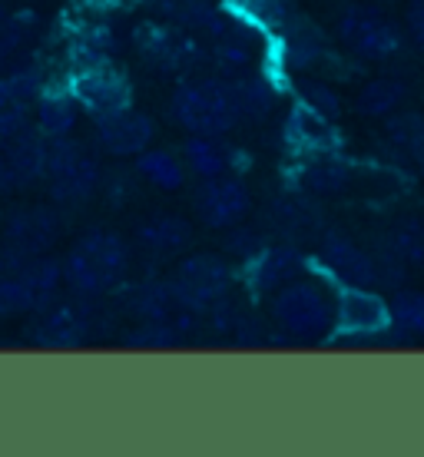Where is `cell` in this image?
I'll use <instances>...</instances> for the list:
<instances>
[{
  "instance_id": "35",
  "label": "cell",
  "mask_w": 424,
  "mask_h": 457,
  "mask_svg": "<svg viewBox=\"0 0 424 457\" xmlns=\"http://www.w3.org/2000/svg\"><path fill=\"white\" fill-rule=\"evenodd\" d=\"M404 23H408V34H412L414 44L424 46V0H412V4H408Z\"/></svg>"
},
{
  "instance_id": "26",
  "label": "cell",
  "mask_w": 424,
  "mask_h": 457,
  "mask_svg": "<svg viewBox=\"0 0 424 457\" xmlns=\"http://www.w3.org/2000/svg\"><path fill=\"white\" fill-rule=\"evenodd\" d=\"M21 255L4 249L0 259V315H21V312H34V298L27 292L21 278Z\"/></svg>"
},
{
  "instance_id": "13",
  "label": "cell",
  "mask_w": 424,
  "mask_h": 457,
  "mask_svg": "<svg viewBox=\"0 0 424 457\" xmlns=\"http://www.w3.org/2000/svg\"><path fill=\"white\" fill-rule=\"evenodd\" d=\"M57 239H60V219L54 209L46 206L17 209L7 219V226H4V249L21 255V259L44 255Z\"/></svg>"
},
{
  "instance_id": "11",
  "label": "cell",
  "mask_w": 424,
  "mask_h": 457,
  "mask_svg": "<svg viewBox=\"0 0 424 457\" xmlns=\"http://www.w3.org/2000/svg\"><path fill=\"white\" fill-rule=\"evenodd\" d=\"M319 262L325 272L342 286H375L378 282V259L362 249L345 232H325L319 242Z\"/></svg>"
},
{
  "instance_id": "18",
  "label": "cell",
  "mask_w": 424,
  "mask_h": 457,
  "mask_svg": "<svg viewBox=\"0 0 424 457\" xmlns=\"http://www.w3.org/2000/svg\"><path fill=\"white\" fill-rule=\"evenodd\" d=\"M183 162L186 170L195 172L199 179L226 176L232 170V146L222 137H193L186 139Z\"/></svg>"
},
{
  "instance_id": "12",
  "label": "cell",
  "mask_w": 424,
  "mask_h": 457,
  "mask_svg": "<svg viewBox=\"0 0 424 457\" xmlns=\"http://www.w3.org/2000/svg\"><path fill=\"white\" fill-rule=\"evenodd\" d=\"M137 44L149 67L162 70V73H183V70L195 67V57H199V46H195L193 34L183 30V27L146 23V27H139Z\"/></svg>"
},
{
  "instance_id": "30",
  "label": "cell",
  "mask_w": 424,
  "mask_h": 457,
  "mask_svg": "<svg viewBox=\"0 0 424 457\" xmlns=\"http://www.w3.org/2000/svg\"><path fill=\"white\" fill-rule=\"evenodd\" d=\"M232 87H236V100H239L242 116H249V120L269 116V110L276 104V90H272V83L265 80V77H236Z\"/></svg>"
},
{
  "instance_id": "15",
  "label": "cell",
  "mask_w": 424,
  "mask_h": 457,
  "mask_svg": "<svg viewBox=\"0 0 424 457\" xmlns=\"http://www.w3.org/2000/svg\"><path fill=\"white\" fill-rule=\"evenodd\" d=\"M302 272H305V259H302L298 245L279 242V245H262V249L255 252L253 259H249L245 278H249V286L255 292H276V288L288 286Z\"/></svg>"
},
{
  "instance_id": "23",
  "label": "cell",
  "mask_w": 424,
  "mask_h": 457,
  "mask_svg": "<svg viewBox=\"0 0 424 457\" xmlns=\"http://www.w3.org/2000/svg\"><path fill=\"white\" fill-rule=\"evenodd\" d=\"M137 172L149 186L166 189V193H176L186 183V162L170 149H143L137 156Z\"/></svg>"
},
{
  "instance_id": "33",
  "label": "cell",
  "mask_w": 424,
  "mask_h": 457,
  "mask_svg": "<svg viewBox=\"0 0 424 457\" xmlns=\"http://www.w3.org/2000/svg\"><path fill=\"white\" fill-rule=\"evenodd\" d=\"M302 104L309 106V110H315V113L328 116V120H335V116L342 113L338 93H335L332 87H325V83H305V87H302Z\"/></svg>"
},
{
  "instance_id": "29",
  "label": "cell",
  "mask_w": 424,
  "mask_h": 457,
  "mask_svg": "<svg viewBox=\"0 0 424 457\" xmlns=\"http://www.w3.org/2000/svg\"><path fill=\"white\" fill-rule=\"evenodd\" d=\"M404 96H408V90H404L402 80H371L362 87L355 104L365 116H381L385 120L404 104Z\"/></svg>"
},
{
  "instance_id": "7",
  "label": "cell",
  "mask_w": 424,
  "mask_h": 457,
  "mask_svg": "<svg viewBox=\"0 0 424 457\" xmlns=\"http://www.w3.org/2000/svg\"><path fill=\"white\" fill-rule=\"evenodd\" d=\"M335 34L355 57L362 60H388L398 46H402V34L398 27L378 13L375 7H345L335 21Z\"/></svg>"
},
{
  "instance_id": "5",
  "label": "cell",
  "mask_w": 424,
  "mask_h": 457,
  "mask_svg": "<svg viewBox=\"0 0 424 457\" xmlns=\"http://www.w3.org/2000/svg\"><path fill=\"white\" fill-rule=\"evenodd\" d=\"M46 186L50 195L60 206H77L87 203L96 186L104 179V172L96 166L93 156H87L70 137L46 139Z\"/></svg>"
},
{
  "instance_id": "17",
  "label": "cell",
  "mask_w": 424,
  "mask_h": 457,
  "mask_svg": "<svg viewBox=\"0 0 424 457\" xmlns=\"http://www.w3.org/2000/svg\"><path fill=\"white\" fill-rule=\"evenodd\" d=\"M193 239L189 222L179 216H153L137 228V242L146 255H176Z\"/></svg>"
},
{
  "instance_id": "16",
  "label": "cell",
  "mask_w": 424,
  "mask_h": 457,
  "mask_svg": "<svg viewBox=\"0 0 424 457\" xmlns=\"http://www.w3.org/2000/svg\"><path fill=\"white\" fill-rule=\"evenodd\" d=\"M4 156H7V170H11L13 189L21 186H34L37 179L46 176V137L40 129H23L13 139L4 143Z\"/></svg>"
},
{
  "instance_id": "14",
  "label": "cell",
  "mask_w": 424,
  "mask_h": 457,
  "mask_svg": "<svg viewBox=\"0 0 424 457\" xmlns=\"http://www.w3.org/2000/svg\"><path fill=\"white\" fill-rule=\"evenodd\" d=\"M87 332H90V312L87 305H73V302H63V305H46L44 315L34 321V338L40 348H77V345L87 342Z\"/></svg>"
},
{
  "instance_id": "8",
  "label": "cell",
  "mask_w": 424,
  "mask_h": 457,
  "mask_svg": "<svg viewBox=\"0 0 424 457\" xmlns=\"http://www.w3.org/2000/svg\"><path fill=\"white\" fill-rule=\"evenodd\" d=\"M335 328L352 342L385 335L391 328L388 298L371 292V286H345L335 298Z\"/></svg>"
},
{
  "instance_id": "20",
  "label": "cell",
  "mask_w": 424,
  "mask_h": 457,
  "mask_svg": "<svg viewBox=\"0 0 424 457\" xmlns=\"http://www.w3.org/2000/svg\"><path fill=\"white\" fill-rule=\"evenodd\" d=\"M286 133L295 146L312 149V153H328V149L335 146L332 120L309 110L305 104L292 110V116H288V123H286Z\"/></svg>"
},
{
  "instance_id": "3",
  "label": "cell",
  "mask_w": 424,
  "mask_h": 457,
  "mask_svg": "<svg viewBox=\"0 0 424 457\" xmlns=\"http://www.w3.org/2000/svg\"><path fill=\"white\" fill-rule=\"evenodd\" d=\"M272 295V321L292 338H319L335 325V298L319 282L292 278Z\"/></svg>"
},
{
  "instance_id": "36",
  "label": "cell",
  "mask_w": 424,
  "mask_h": 457,
  "mask_svg": "<svg viewBox=\"0 0 424 457\" xmlns=\"http://www.w3.org/2000/svg\"><path fill=\"white\" fill-rule=\"evenodd\" d=\"M13 183H11V170H7V156H4V146H0V195L11 193Z\"/></svg>"
},
{
  "instance_id": "38",
  "label": "cell",
  "mask_w": 424,
  "mask_h": 457,
  "mask_svg": "<svg viewBox=\"0 0 424 457\" xmlns=\"http://www.w3.org/2000/svg\"><path fill=\"white\" fill-rule=\"evenodd\" d=\"M412 156H414V162H418V170H421V176H424V139L418 143V149H414Z\"/></svg>"
},
{
  "instance_id": "19",
  "label": "cell",
  "mask_w": 424,
  "mask_h": 457,
  "mask_svg": "<svg viewBox=\"0 0 424 457\" xmlns=\"http://www.w3.org/2000/svg\"><path fill=\"white\" fill-rule=\"evenodd\" d=\"M381 252H388L404 269H424V219H398L385 232Z\"/></svg>"
},
{
  "instance_id": "21",
  "label": "cell",
  "mask_w": 424,
  "mask_h": 457,
  "mask_svg": "<svg viewBox=\"0 0 424 457\" xmlns=\"http://www.w3.org/2000/svg\"><path fill=\"white\" fill-rule=\"evenodd\" d=\"M179 312H183V305L172 292L170 278H153L146 286H139L137 295H133V315L139 321H166V325H172Z\"/></svg>"
},
{
  "instance_id": "1",
  "label": "cell",
  "mask_w": 424,
  "mask_h": 457,
  "mask_svg": "<svg viewBox=\"0 0 424 457\" xmlns=\"http://www.w3.org/2000/svg\"><path fill=\"white\" fill-rule=\"evenodd\" d=\"M129 272V245L110 228H90L63 255V282L77 295L96 298L113 292Z\"/></svg>"
},
{
  "instance_id": "24",
  "label": "cell",
  "mask_w": 424,
  "mask_h": 457,
  "mask_svg": "<svg viewBox=\"0 0 424 457\" xmlns=\"http://www.w3.org/2000/svg\"><path fill=\"white\" fill-rule=\"evenodd\" d=\"M77 113H80V104L70 93H40V100H37V129L46 139L70 137L73 126H77Z\"/></svg>"
},
{
  "instance_id": "27",
  "label": "cell",
  "mask_w": 424,
  "mask_h": 457,
  "mask_svg": "<svg viewBox=\"0 0 424 457\" xmlns=\"http://www.w3.org/2000/svg\"><path fill=\"white\" fill-rule=\"evenodd\" d=\"M348 179H352L348 162H342L338 156H332V153H319V156L305 166V172H302L305 189H309V193H319V195L342 193L345 186H348Z\"/></svg>"
},
{
  "instance_id": "2",
  "label": "cell",
  "mask_w": 424,
  "mask_h": 457,
  "mask_svg": "<svg viewBox=\"0 0 424 457\" xmlns=\"http://www.w3.org/2000/svg\"><path fill=\"white\" fill-rule=\"evenodd\" d=\"M172 123L189 137H226L242 120L232 80H189L170 96Z\"/></svg>"
},
{
  "instance_id": "32",
  "label": "cell",
  "mask_w": 424,
  "mask_h": 457,
  "mask_svg": "<svg viewBox=\"0 0 424 457\" xmlns=\"http://www.w3.org/2000/svg\"><path fill=\"white\" fill-rule=\"evenodd\" d=\"M388 123H385V129H388V139L395 143L398 149H404V153H414L418 149V143L424 139V116L418 113H395L385 116Z\"/></svg>"
},
{
  "instance_id": "31",
  "label": "cell",
  "mask_w": 424,
  "mask_h": 457,
  "mask_svg": "<svg viewBox=\"0 0 424 457\" xmlns=\"http://www.w3.org/2000/svg\"><path fill=\"white\" fill-rule=\"evenodd\" d=\"M391 305V328L408 335H424V295L421 292H398Z\"/></svg>"
},
{
  "instance_id": "10",
  "label": "cell",
  "mask_w": 424,
  "mask_h": 457,
  "mask_svg": "<svg viewBox=\"0 0 424 457\" xmlns=\"http://www.w3.org/2000/svg\"><path fill=\"white\" fill-rule=\"evenodd\" d=\"M93 137H96V146L110 156H139L143 149L153 146L156 123H153V116L139 113L133 106H123V110L96 116Z\"/></svg>"
},
{
  "instance_id": "34",
  "label": "cell",
  "mask_w": 424,
  "mask_h": 457,
  "mask_svg": "<svg viewBox=\"0 0 424 457\" xmlns=\"http://www.w3.org/2000/svg\"><path fill=\"white\" fill-rule=\"evenodd\" d=\"M262 245H265V242L259 239V232H253V228H242V222H239V228L232 226L229 239H226V252L239 255V259H253Z\"/></svg>"
},
{
  "instance_id": "25",
  "label": "cell",
  "mask_w": 424,
  "mask_h": 457,
  "mask_svg": "<svg viewBox=\"0 0 424 457\" xmlns=\"http://www.w3.org/2000/svg\"><path fill=\"white\" fill-rule=\"evenodd\" d=\"M219 4L249 30H279L288 17L286 0H219Z\"/></svg>"
},
{
  "instance_id": "22",
  "label": "cell",
  "mask_w": 424,
  "mask_h": 457,
  "mask_svg": "<svg viewBox=\"0 0 424 457\" xmlns=\"http://www.w3.org/2000/svg\"><path fill=\"white\" fill-rule=\"evenodd\" d=\"M286 34V63L288 67H312L315 60L325 54V37H321L319 27H312L309 21L302 17H286V23L279 27Z\"/></svg>"
},
{
  "instance_id": "4",
  "label": "cell",
  "mask_w": 424,
  "mask_h": 457,
  "mask_svg": "<svg viewBox=\"0 0 424 457\" xmlns=\"http://www.w3.org/2000/svg\"><path fill=\"white\" fill-rule=\"evenodd\" d=\"M172 292L179 298V305L195 312L199 319L222 305L232 288V269L222 255L212 252H193L172 272Z\"/></svg>"
},
{
  "instance_id": "28",
  "label": "cell",
  "mask_w": 424,
  "mask_h": 457,
  "mask_svg": "<svg viewBox=\"0 0 424 457\" xmlns=\"http://www.w3.org/2000/svg\"><path fill=\"white\" fill-rule=\"evenodd\" d=\"M272 226L286 236V239H302L315 232V209L309 199L302 195H286L272 206Z\"/></svg>"
},
{
  "instance_id": "6",
  "label": "cell",
  "mask_w": 424,
  "mask_h": 457,
  "mask_svg": "<svg viewBox=\"0 0 424 457\" xmlns=\"http://www.w3.org/2000/svg\"><path fill=\"white\" fill-rule=\"evenodd\" d=\"M83 63H77V73L70 80V96L90 110L93 116L113 113L123 106H133V90H129L127 73L116 67L110 57L83 54Z\"/></svg>"
},
{
  "instance_id": "37",
  "label": "cell",
  "mask_w": 424,
  "mask_h": 457,
  "mask_svg": "<svg viewBox=\"0 0 424 457\" xmlns=\"http://www.w3.org/2000/svg\"><path fill=\"white\" fill-rule=\"evenodd\" d=\"M11 106H17L13 104V93H11V87H7V80L0 77V113H4V110H11Z\"/></svg>"
},
{
  "instance_id": "9",
  "label": "cell",
  "mask_w": 424,
  "mask_h": 457,
  "mask_svg": "<svg viewBox=\"0 0 424 457\" xmlns=\"http://www.w3.org/2000/svg\"><path fill=\"white\" fill-rule=\"evenodd\" d=\"M193 209L209 228H232L249 216L253 195H249V186L242 179H232L226 172V176L203 179V186L195 189Z\"/></svg>"
}]
</instances>
